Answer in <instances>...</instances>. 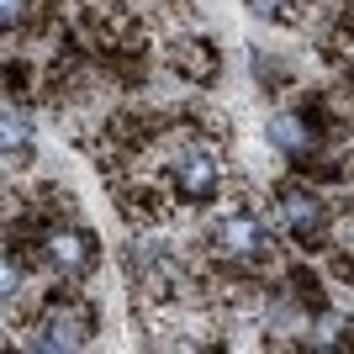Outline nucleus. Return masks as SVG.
<instances>
[{"instance_id": "f03ea898", "label": "nucleus", "mask_w": 354, "mask_h": 354, "mask_svg": "<svg viewBox=\"0 0 354 354\" xmlns=\"http://www.w3.org/2000/svg\"><path fill=\"white\" fill-rule=\"evenodd\" d=\"M270 217L281 222V233L291 238L301 254L333 249V222H339V212L328 207V196L317 191V185H307V175H291L270 191Z\"/></svg>"}, {"instance_id": "ddd939ff", "label": "nucleus", "mask_w": 354, "mask_h": 354, "mask_svg": "<svg viewBox=\"0 0 354 354\" xmlns=\"http://www.w3.org/2000/svg\"><path fill=\"white\" fill-rule=\"evenodd\" d=\"M333 270H339L344 281H349V286H354V238H344L339 249H333Z\"/></svg>"}, {"instance_id": "1a4fd4ad", "label": "nucleus", "mask_w": 354, "mask_h": 354, "mask_svg": "<svg viewBox=\"0 0 354 354\" xmlns=\"http://www.w3.org/2000/svg\"><path fill=\"white\" fill-rule=\"evenodd\" d=\"M6 164L11 169H27L32 164V117L6 95Z\"/></svg>"}, {"instance_id": "f8f14e48", "label": "nucleus", "mask_w": 354, "mask_h": 354, "mask_svg": "<svg viewBox=\"0 0 354 354\" xmlns=\"http://www.w3.org/2000/svg\"><path fill=\"white\" fill-rule=\"evenodd\" d=\"M27 90H32V69L11 59V64H6V95L16 101V95H27Z\"/></svg>"}, {"instance_id": "39448f33", "label": "nucleus", "mask_w": 354, "mask_h": 354, "mask_svg": "<svg viewBox=\"0 0 354 354\" xmlns=\"http://www.w3.org/2000/svg\"><path fill=\"white\" fill-rule=\"evenodd\" d=\"M37 259L69 286V281H85L90 270L101 265V243H95V233L80 227V222H59V227L37 243Z\"/></svg>"}, {"instance_id": "0eeeda50", "label": "nucleus", "mask_w": 354, "mask_h": 354, "mask_svg": "<svg viewBox=\"0 0 354 354\" xmlns=\"http://www.w3.org/2000/svg\"><path fill=\"white\" fill-rule=\"evenodd\" d=\"M111 191H117L122 217L138 222V227H148V222H164V212H169V196H164L159 185H148V180H122V175H111Z\"/></svg>"}, {"instance_id": "9d476101", "label": "nucleus", "mask_w": 354, "mask_h": 354, "mask_svg": "<svg viewBox=\"0 0 354 354\" xmlns=\"http://www.w3.org/2000/svg\"><path fill=\"white\" fill-rule=\"evenodd\" d=\"M286 286H291V296L312 312V317L328 312V291H323V281L312 275V265H286Z\"/></svg>"}, {"instance_id": "f257e3e1", "label": "nucleus", "mask_w": 354, "mask_h": 354, "mask_svg": "<svg viewBox=\"0 0 354 354\" xmlns=\"http://www.w3.org/2000/svg\"><path fill=\"white\" fill-rule=\"evenodd\" d=\"M227 164H222V133L180 122V143L169 153V196L185 207H212L222 196Z\"/></svg>"}, {"instance_id": "6e6552de", "label": "nucleus", "mask_w": 354, "mask_h": 354, "mask_svg": "<svg viewBox=\"0 0 354 354\" xmlns=\"http://www.w3.org/2000/svg\"><path fill=\"white\" fill-rule=\"evenodd\" d=\"M169 69L180 74V80H196V85H212L222 74V53L212 37H180L175 48H169Z\"/></svg>"}, {"instance_id": "423d86ee", "label": "nucleus", "mask_w": 354, "mask_h": 354, "mask_svg": "<svg viewBox=\"0 0 354 354\" xmlns=\"http://www.w3.org/2000/svg\"><path fill=\"white\" fill-rule=\"evenodd\" d=\"M265 138H270V148H281L286 159H291V169L317 159V148H323V133H312L307 122H301V111H275L265 122Z\"/></svg>"}, {"instance_id": "9b49d317", "label": "nucleus", "mask_w": 354, "mask_h": 354, "mask_svg": "<svg viewBox=\"0 0 354 354\" xmlns=\"http://www.w3.org/2000/svg\"><path fill=\"white\" fill-rule=\"evenodd\" d=\"M254 16H265V21H296L301 16V0H243Z\"/></svg>"}, {"instance_id": "7ed1b4c3", "label": "nucleus", "mask_w": 354, "mask_h": 354, "mask_svg": "<svg viewBox=\"0 0 354 354\" xmlns=\"http://www.w3.org/2000/svg\"><path fill=\"white\" fill-rule=\"evenodd\" d=\"M207 249L217 265H270L275 259V249H281V238H275V217H265V212L254 207H222L217 222L207 227Z\"/></svg>"}, {"instance_id": "20e7f679", "label": "nucleus", "mask_w": 354, "mask_h": 354, "mask_svg": "<svg viewBox=\"0 0 354 354\" xmlns=\"http://www.w3.org/2000/svg\"><path fill=\"white\" fill-rule=\"evenodd\" d=\"M95 328H101V317L80 291H53L27 323V344L32 349H85Z\"/></svg>"}]
</instances>
